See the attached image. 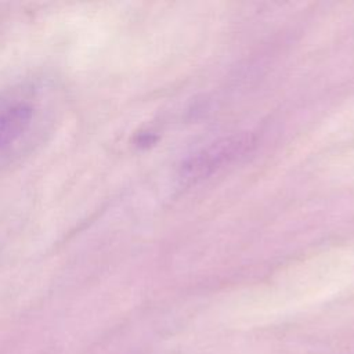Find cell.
Returning a JSON list of instances; mask_svg holds the SVG:
<instances>
[{"mask_svg": "<svg viewBox=\"0 0 354 354\" xmlns=\"http://www.w3.org/2000/svg\"><path fill=\"white\" fill-rule=\"evenodd\" d=\"M51 91L33 79L0 88V162L22 152L40 133Z\"/></svg>", "mask_w": 354, "mask_h": 354, "instance_id": "obj_1", "label": "cell"}, {"mask_svg": "<svg viewBox=\"0 0 354 354\" xmlns=\"http://www.w3.org/2000/svg\"><path fill=\"white\" fill-rule=\"evenodd\" d=\"M254 145L252 134L242 133L225 137L191 156L181 167V178L195 181L207 177L224 163H230Z\"/></svg>", "mask_w": 354, "mask_h": 354, "instance_id": "obj_2", "label": "cell"}]
</instances>
